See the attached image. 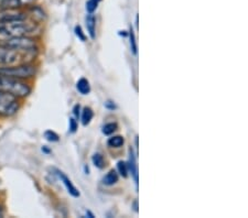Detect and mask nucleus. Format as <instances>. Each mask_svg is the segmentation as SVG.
<instances>
[{
	"label": "nucleus",
	"mask_w": 248,
	"mask_h": 218,
	"mask_svg": "<svg viewBox=\"0 0 248 218\" xmlns=\"http://www.w3.org/2000/svg\"><path fill=\"white\" fill-rule=\"evenodd\" d=\"M78 129V122L74 118L70 119V131L71 132H75Z\"/></svg>",
	"instance_id": "23"
},
{
	"label": "nucleus",
	"mask_w": 248,
	"mask_h": 218,
	"mask_svg": "<svg viewBox=\"0 0 248 218\" xmlns=\"http://www.w3.org/2000/svg\"><path fill=\"white\" fill-rule=\"evenodd\" d=\"M99 0H89L86 2V10L89 11V14H93L96 10V8L98 6Z\"/></svg>",
	"instance_id": "19"
},
{
	"label": "nucleus",
	"mask_w": 248,
	"mask_h": 218,
	"mask_svg": "<svg viewBox=\"0 0 248 218\" xmlns=\"http://www.w3.org/2000/svg\"><path fill=\"white\" fill-rule=\"evenodd\" d=\"M45 137L47 141L50 142H57L59 141V136L54 131H52V130H47V131L45 132Z\"/></svg>",
	"instance_id": "20"
},
{
	"label": "nucleus",
	"mask_w": 248,
	"mask_h": 218,
	"mask_svg": "<svg viewBox=\"0 0 248 218\" xmlns=\"http://www.w3.org/2000/svg\"><path fill=\"white\" fill-rule=\"evenodd\" d=\"M124 145V138L121 136H115L109 138L108 140V145L111 148H119Z\"/></svg>",
	"instance_id": "16"
},
{
	"label": "nucleus",
	"mask_w": 248,
	"mask_h": 218,
	"mask_svg": "<svg viewBox=\"0 0 248 218\" xmlns=\"http://www.w3.org/2000/svg\"><path fill=\"white\" fill-rule=\"evenodd\" d=\"M5 44L16 47L19 50H31V49H37L35 47V40L32 38H29L28 35H21V37H15L11 39L6 40Z\"/></svg>",
	"instance_id": "6"
},
{
	"label": "nucleus",
	"mask_w": 248,
	"mask_h": 218,
	"mask_svg": "<svg viewBox=\"0 0 248 218\" xmlns=\"http://www.w3.org/2000/svg\"><path fill=\"white\" fill-rule=\"evenodd\" d=\"M20 2H21V6L22 5H30V3L34 2V0H20Z\"/></svg>",
	"instance_id": "25"
},
{
	"label": "nucleus",
	"mask_w": 248,
	"mask_h": 218,
	"mask_svg": "<svg viewBox=\"0 0 248 218\" xmlns=\"http://www.w3.org/2000/svg\"><path fill=\"white\" fill-rule=\"evenodd\" d=\"M57 174L59 175V177L61 178V181H62V183L65 185V188H66V189H67V192H69L72 196H74V197H78L79 196V192H78V189L75 188V186L73 185V183H72L71 182V180L69 177H67L65 174H64L63 172H61V171H59V170H57Z\"/></svg>",
	"instance_id": "8"
},
{
	"label": "nucleus",
	"mask_w": 248,
	"mask_h": 218,
	"mask_svg": "<svg viewBox=\"0 0 248 218\" xmlns=\"http://www.w3.org/2000/svg\"><path fill=\"white\" fill-rule=\"evenodd\" d=\"M79 109H81V107H79V105H75L74 106V109H73V113H74V116L77 117V118H78L79 117Z\"/></svg>",
	"instance_id": "24"
},
{
	"label": "nucleus",
	"mask_w": 248,
	"mask_h": 218,
	"mask_svg": "<svg viewBox=\"0 0 248 218\" xmlns=\"http://www.w3.org/2000/svg\"><path fill=\"white\" fill-rule=\"evenodd\" d=\"M37 54V49L19 50L7 44H0V65L25 64L33 59Z\"/></svg>",
	"instance_id": "1"
},
{
	"label": "nucleus",
	"mask_w": 248,
	"mask_h": 218,
	"mask_svg": "<svg viewBox=\"0 0 248 218\" xmlns=\"http://www.w3.org/2000/svg\"><path fill=\"white\" fill-rule=\"evenodd\" d=\"M106 107H107V108H109V109L116 108V106H115L111 102H106Z\"/></svg>",
	"instance_id": "26"
},
{
	"label": "nucleus",
	"mask_w": 248,
	"mask_h": 218,
	"mask_svg": "<svg viewBox=\"0 0 248 218\" xmlns=\"http://www.w3.org/2000/svg\"><path fill=\"white\" fill-rule=\"evenodd\" d=\"M117 169H118V172L121 173L122 176L127 177V175H128V165H127L126 162L119 161L118 164H117Z\"/></svg>",
	"instance_id": "18"
},
{
	"label": "nucleus",
	"mask_w": 248,
	"mask_h": 218,
	"mask_svg": "<svg viewBox=\"0 0 248 218\" xmlns=\"http://www.w3.org/2000/svg\"><path fill=\"white\" fill-rule=\"evenodd\" d=\"M116 130H117V124L115 122H109V124H106L103 127V133L106 134V136H109V134L114 133Z\"/></svg>",
	"instance_id": "17"
},
{
	"label": "nucleus",
	"mask_w": 248,
	"mask_h": 218,
	"mask_svg": "<svg viewBox=\"0 0 248 218\" xmlns=\"http://www.w3.org/2000/svg\"><path fill=\"white\" fill-rule=\"evenodd\" d=\"M2 216V209H1V207H0V217Z\"/></svg>",
	"instance_id": "27"
},
{
	"label": "nucleus",
	"mask_w": 248,
	"mask_h": 218,
	"mask_svg": "<svg viewBox=\"0 0 248 218\" xmlns=\"http://www.w3.org/2000/svg\"><path fill=\"white\" fill-rule=\"evenodd\" d=\"M118 182V174L115 170H110V171L106 174L103 178V183L105 185H114Z\"/></svg>",
	"instance_id": "12"
},
{
	"label": "nucleus",
	"mask_w": 248,
	"mask_h": 218,
	"mask_svg": "<svg viewBox=\"0 0 248 218\" xmlns=\"http://www.w3.org/2000/svg\"><path fill=\"white\" fill-rule=\"evenodd\" d=\"M92 161H93V164L98 169H103L105 166V160L101 153H95L93 158H92Z\"/></svg>",
	"instance_id": "15"
},
{
	"label": "nucleus",
	"mask_w": 248,
	"mask_h": 218,
	"mask_svg": "<svg viewBox=\"0 0 248 218\" xmlns=\"http://www.w3.org/2000/svg\"><path fill=\"white\" fill-rule=\"evenodd\" d=\"M128 172L131 173L133 175L136 186L138 188V166H137V162H136V158L135 154L133 152V150L129 149V162H128Z\"/></svg>",
	"instance_id": "9"
},
{
	"label": "nucleus",
	"mask_w": 248,
	"mask_h": 218,
	"mask_svg": "<svg viewBox=\"0 0 248 218\" xmlns=\"http://www.w3.org/2000/svg\"><path fill=\"white\" fill-rule=\"evenodd\" d=\"M74 31H75V34H77V37H78L79 40H82V41H85L86 37H85V34H84V32H83V30H82L81 27L77 26V27H75Z\"/></svg>",
	"instance_id": "22"
},
{
	"label": "nucleus",
	"mask_w": 248,
	"mask_h": 218,
	"mask_svg": "<svg viewBox=\"0 0 248 218\" xmlns=\"http://www.w3.org/2000/svg\"><path fill=\"white\" fill-rule=\"evenodd\" d=\"M85 22H86V29L87 32H89L90 37L92 39H95L96 34H95V30H96V19L94 17L93 14H89L85 18Z\"/></svg>",
	"instance_id": "10"
},
{
	"label": "nucleus",
	"mask_w": 248,
	"mask_h": 218,
	"mask_svg": "<svg viewBox=\"0 0 248 218\" xmlns=\"http://www.w3.org/2000/svg\"><path fill=\"white\" fill-rule=\"evenodd\" d=\"M37 29V25L27 19L0 21V39L8 40L15 37L28 35Z\"/></svg>",
	"instance_id": "2"
},
{
	"label": "nucleus",
	"mask_w": 248,
	"mask_h": 218,
	"mask_svg": "<svg viewBox=\"0 0 248 218\" xmlns=\"http://www.w3.org/2000/svg\"><path fill=\"white\" fill-rule=\"evenodd\" d=\"M129 38H130V45H131V50L135 54H137V43H136V39H135V34L133 31V28L130 27V31H129Z\"/></svg>",
	"instance_id": "21"
},
{
	"label": "nucleus",
	"mask_w": 248,
	"mask_h": 218,
	"mask_svg": "<svg viewBox=\"0 0 248 218\" xmlns=\"http://www.w3.org/2000/svg\"><path fill=\"white\" fill-rule=\"evenodd\" d=\"M0 90L14 95L16 97H26L31 93V88L21 79L0 75Z\"/></svg>",
	"instance_id": "3"
},
{
	"label": "nucleus",
	"mask_w": 248,
	"mask_h": 218,
	"mask_svg": "<svg viewBox=\"0 0 248 218\" xmlns=\"http://www.w3.org/2000/svg\"><path fill=\"white\" fill-rule=\"evenodd\" d=\"M19 102L17 97L0 90V116L10 117L18 112Z\"/></svg>",
	"instance_id": "5"
},
{
	"label": "nucleus",
	"mask_w": 248,
	"mask_h": 218,
	"mask_svg": "<svg viewBox=\"0 0 248 218\" xmlns=\"http://www.w3.org/2000/svg\"><path fill=\"white\" fill-rule=\"evenodd\" d=\"M27 19V15L20 13L17 9L0 10V21H11V20Z\"/></svg>",
	"instance_id": "7"
},
{
	"label": "nucleus",
	"mask_w": 248,
	"mask_h": 218,
	"mask_svg": "<svg viewBox=\"0 0 248 218\" xmlns=\"http://www.w3.org/2000/svg\"><path fill=\"white\" fill-rule=\"evenodd\" d=\"M35 74V67L30 65L29 63H25V64H18V65H7L0 67V75L3 76L13 77L17 79H23V78H30L34 76Z\"/></svg>",
	"instance_id": "4"
},
{
	"label": "nucleus",
	"mask_w": 248,
	"mask_h": 218,
	"mask_svg": "<svg viewBox=\"0 0 248 218\" xmlns=\"http://www.w3.org/2000/svg\"><path fill=\"white\" fill-rule=\"evenodd\" d=\"M94 116V113L93 110L89 107H85V108L83 109V113H82V124L84 126H87L92 121V119H93Z\"/></svg>",
	"instance_id": "14"
},
{
	"label": "nucleus",
	"mask_w": 248,
	"mask_h": 218,
	"mask_svg": "<svg viewBox=\"0 0 248 218\" xmlns=\"http://www.w3.org/2000/svg\"><path fill=\"white\" fill-rule=\"evenodd\" d=\"M21 6L20 0H0V10L17 9Z\"/></svg>",
	"instance_id": "11"
},
{
	"label": "nucleus",
	"mask_w": 248,
	"mask_h": 218,
	"mask_svg": "<svg viewBox=\"0 0 248 218\" xmlns=\"http://www.w3.org/2000/svg\"><path fill=\"white\" fill-rule=\"evenodd\" d=\"M77 88L78 90L81 94L83 95H87L91 92V86H90V83L87 81L86 78H81L79 81L78 82L77 84Z\"/></svg>",
	"instance_id": "13"
}]
</instances>
